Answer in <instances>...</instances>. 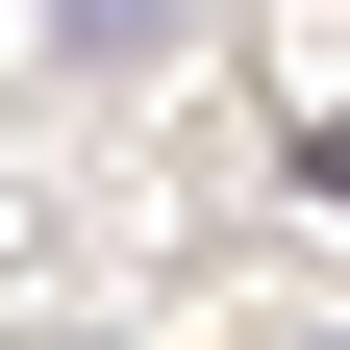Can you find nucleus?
<instances>
[{"label":"nucleus","instance_id":"nucleus-1","mask_svg":"<svg viewBox=\"0 0 350 350\" xmlns=\"http://www.w3.org/2000/svg\"><path fill=\"white\" fill-rule=\"evenodd\" d=\"M25 25H51L75 75H125V51H175V0H25Z\"/></svg>","mask_w":350,"mask_h":350},{"label":"nucleus","instance_id":"nucleus-2","mask_svg":"<svg viewBox=\"0 0 350 350\" xmlns=\"http://www.w3.org/2000/svg\"><path fill=\"white\" fill-rule=\"evenodd\" d=\"M300 175H325V200H350V125H300Z\"/></svg>","mask_w":350,"mask_h":350}]
</instances>
